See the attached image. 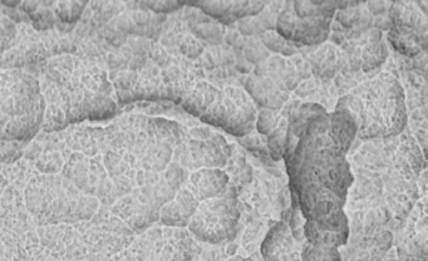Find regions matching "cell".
I'll use <instances>...</instances> for the list:
<instances>
[{"mask_svg":"<svg viewBox=\"0 0 428 261\" xmlns=\"http://www.w3.org/2000/svg\"><path fill=\"white\" fill-rule=\"evenodd\" d=\"M357 137L350 116L317 103L299 105L287 118L284 160L292 209L303 215L305 242L340 247L350 236L345 206L355 176L347 153Z\"/></svg>","mask_w":428,"mask_h":261,"instance_id":"obj_1","label":"cell"},{"mask_svg":"<svg viewBox=\"0 0 428 261\" xmlns=\"http://www.w3.org/2000/svg\"><path fill=\"white\" fill-rule=\"evenodd\" d=\"M335 111L350 116L357 137L363 141L398 136L407 128L404 89L393 74L387 72L358 84L340 97Z\"/></svg>","mask_w":428,"mask_h":261,"instance_id":"obj_2","label":"cell"},{"mask_svg":"<svg viewBox=\"0 0 428 261\" xmlns=\"http://www.w3.org/2000/svg\"><path fill=\"white\" fill-rule=\"evenodd\" d=\"M180 103L190 115L234 136L245 137L255 130V103L235 87L218 89L208 82H195Z\"/></svg>","mask_w":428,"mask_h":261,"instance_id":"obj_3","label":"cell"},{"mask_svg":"<svg viewBox=\"0 0 428 261\" xmlns=\"http://www.w3.org/2000/svg\"><path fill=\"white\" fill-rule=\"evenodd\" d=\"M238 203L236 188L230 183L219 196L201 201L188 220L190 234L214 245L234 240L240 219Z\"/></svg>","mask_w":428,"mask_h":261,"instance_id":"obj_4","label":"cell"},{"mask_svg":"<svg viewBox=\"0 0 428 261\" xmlns=\"http://www.w3.org/2000/svg\"><path fill=\"white\" fill-rule=\"evenodd\" d=\"M427 199L423 193L402 226L396 230L394 244L399 261H427Z\"/></svg>","mask_w":428,"mask_h":261,"instance_id":"obj_5","label":"cell"},{"mask_svg":"<svg viewBox=\"0 0 428 261\" xmlns=\"http://www.w3.org/2000/svg\"><path fill=\"white\" fill-rule=\"evenodd\" d=\"M330 21V16L299 18L292 11V3H287L277 16L275 29L279 36L298 47H314L323 44L328 39Z\"/></svg>","mask_w":428,"mask_h":261,"instance_id":"obj_6","label":"cell"},{"mask_svg":"<svg viewBox=\"0 0 428 261\" xmlns=\"http://www.w3.org/2000/svg\"><path fill=\"white\" fill-rule=\"evenodd\" d=\"M391 29L398 34L417 38L427 46V13L414 1H394L389 6Z\"/></svg>","mask_w":428,"mask_h":261,"instance_id":"obj_7","label":"cell"},{"mask_svg":"<svg viewBox=\"0 0 428 261\" xmlns=\"http://www.w3.org/2000/svg\"><path fill=\"white\" fill-rule=\"evenodd\" d=\"M201 137L188 143V152L193 160V168H221L229 160L230 150L225 138L201 128Z\"/></svg>","mask_w":428,"mask_h":261,"instance_id":"obj_8","label":"cell"},{"mask_svg":"<svg viewBox=\"0 0 428 261\" xmlns=\"http://www.w3.org/2000/svg\"><path fill=\"white\" fill-rule=\"evenodd\" d=\"M365 42L366 43L362 47L360 44H352L347 48V53L352 71L362 69L363 72L368 73L384 63L388 56V49L379 29L367 31Z\"/></svg>","mask_w":428,"mask_h":261,"instance_id":"obj_9","label":"cell"},{"mask_svg":"<svg viewBox=\"0 0 428 261\" xmlns=\"http://www.w3.org/2000/svg\"><path fill=\"white\" fill-rule=\"evenodd\" d=\"M265 261H302L300 245L284 221L277 222L268 232L261 246Z\"/></svg>","mask_w":428,"mask_h":261,"instance_id":"obj_10","label":"cell"},{"mask_svg":"<svg viewBox=\"0 0 428 261\" xmlns=\"http://www.w3.org/2000/svg\"><path fill=\"white\" fill-rule=\"evenodd\" d=\"M188 6L199 8L206 14L224 24H231L244 18L260 14L267 6L264 1H198L188 3Z\"/></svg>","mask_w":428,"mask_h":261,"instance_id":"obj_11","label":"cell"},{"mask_svg":"<svg viewBox=\"0 0 428 261\" xmlns=\"http://www.w3.org/2000/svg\"><path fill=\"white\" fill-rule=\"evenodd\" d=\"M245 89L255 106H260L264 110H282L289 98V93L279 88L264 74H251L246 79Z\"/></svg>","mask_w":428,"mask_h":261,"instance_id":"obj_12","label":"cell"},{"mask_svg":"<svg viewBox=\"0 0 428 261\" xmlns=\"http://www.w3.org/2000/svg\"><path fill=\"white\" fill-rule=\"evenodd\" d=\"M186 186L199 203L213 199L229 186V175L220 168H200L186 178Z\"/></svg>","mask_w":428,"mask_h":261,"instance_id":"obj_13","label":"cell"},{"mask_svg":"<svg viewBox=\"0 0 428 261\" xmlns=\"http://www.w3.org/2000/svg\"><path fill=\"white\" fill-rule=\"evenodd\" d=\"M254 73L264 74L272 79L279 88L289 93L302 81V76L299 74L297 64L294 61H289L282 56H272L267 58L265 61L259 63Z\"/></svg>","mask_w":428,"mask_h":261,"instance_id":"obj_14","label":"cell"},{"mask_svg":"<svg viewBox=\"0 0 428 261\" xmlns=\"http://www.w3.org/2000/svg\"><path fill=\"white\" fill-rule=\"evenodd\" d=\"M198 205L199 201L193 198V193L185 186H181L178 195L170 201V204L163 206L161 213L162 224L175 227L188 226V220L193 216Z\"/></svg>","mask_w":428,"mask_h":261,"instance_id":"obj_15","label":"cell"},{"mask_svg":"<svg viewBox=\"0 0 428 261\" xmlns=\"http://www.w3.org/2000/svg\"><path fill=\"white\" fill-rule=\"evenodd\" d=\"M309 63L315 76L323 79L333 78L345 66V53L333 44H320L310 53Z\"/></svg>","mask_w":428,"mask_h":261,"instance_id":"obj_16","label":"cell"},{"mask_svg":"<svg viewBox=\"0 0 428 261\" xmlns=\"http://www.w3.org/2000/svg\"><path fill=\"white\" fill-rule=\"evenodd\" d=\"M292 8L299 18H333L338 1H292Z\"/></svg>","mask_w":428,"mask_h":261,"instance_id":"obj_17","label":"cell"},{"mask_svg":"<svg viewBox=\"0 0 428 261\" xmlns=\"http://www.w3.org/2000/svg\"><path fill=\"white\" fill-rule=\"evenodd\" d=\"M263 44L272 52L282 53L284 56H292L295 53V44L287 42L282 36H279L275 31H265L261 36Z\"/></svg>","mask_w":428,"mask_h":261,"instance_id":"obj_18","label":"cell"},{"mask_svg":"<svg viewBox=\"0 0 428 261\" xmlns=\"http://www.w3.org/2000/svg\"><path fill=\"white\" fill-rule=\"evenodd\" d=\"M183 3L178 1H162V3H147V6H150L155 11H162V13H170V11H178Z\"/></svg>","mask_w":428,"mask_h":261,"instance_id":"obj_19","label":"cell"},{"mask_svg":"<svg viewBox=\"0 0 428 261\" xmlns=\"http://www.w3.org/2000/svg\"><path fill=\"white\" fill-rule=\"evenodd\" d=\"M229 261H253V260H246V259H241V257H234V259H231Z\"/></svg>","mask_w":428,"mask_h":261,"instance_id":"obj_20","label":"cell"}]
</instances>
